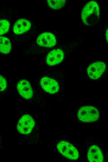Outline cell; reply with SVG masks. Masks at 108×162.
I'll use <instances>...</instances> for the list:
<instances>
[{
	"instance_id": "cell-1",
	"label": "cell",
	"mask_w": 108,
	"mask_h": 162,
	"mask_svg": "<svg viewBox=\"0 0 108 162\" xmlns=\"http://www.w3.org/2000/svg\"><path fill=\"white\" fill-rule=\"evenodd\" d=\"M16 129L17 133L27 143L43 145L36 119L30 111L19 109L16 115Z\"/></svg>"
},
{
	"instance_id": "cell-2",
	"label": "cell",
	"mask_w": 108,
	"mask_h": 162,
	"mask_svg": "<svg viewBox=\"0 0 108 162\" xmlns=\"http://www.w3.org/2000/svg\"><path fill=\"white\" fill-rule=\"evenodd\" d=\"M66 79L65 75L61 70L48 71L38 77L35 86L40 92L48 95H58L62 92Z\"/></svg>"
},
{
	"instance_id": "cell-3",
	"label": "cell",
	"mask_w": 108,
	"mask_h": 162,
	"mask_svg": "<svg viewBox=\"0 0 108 162\" xmlns=\"http://www.w3.org/2000/svg\"><path fill=\"white\" fill-rule=\"evenodd\" d=\"M18 97L30 103L50 111L52 108L31 80L26 77H21L16 83Z\"/></svg>"
},
{
	"instance_id": "cell-4",
	"label": "cell",
	"mask_w": 108,
	"mask_h": 162,
	"mask_svg": "<svg viewBox=\"0 0 108 162\" xmlns=\"http://www.w3.org/2000/svg\"><path fill=\"white\" fill-rule=\"evenodd\" d=\"M69 116L77 124L93 123L100 117V106L92 102L78 101L69 113Z\"/></svg>"
},
{
	"instance_id": "cell-5",
	"label": "cell",
	"mask_w": 108,
	"mask_h": 162,
	"mask_svg": "<svg viewBox=\"0 0 108 162\" xmlns=\"http://www.w3.org/2000/svg\"><path fill=\"white\" fill-rule=\"evenodd\" d=\"M83 146L88 160L89 162H104L106 158V150L102 141L90 135L86 136Z\"/></svg>"
},
{
	"instance_id": "cell-6",
	"label": "cell",
	"mask_w": 108,
	"mask_h": 162,
	"mask_svg": "<svg viewBox=\"0 0 108 162\" xmlns=\"http://www.w3.org/2000/svg\"><path fill=\"white\" fill-rule=\"evenodd\" d=\"M53 144L57 153L64 159L74 161L79 159L80 155L78 147L68 138L58 136Z\"/></svg>"
},
{
	"instance_id": "cell-7",
	"label": "cell",
	"mask_w": 108,
	"mask_h": 162,
	"mask_svg": "<svg viewBox=\"0 0 108 162\" xmlns=\"http://www.w3.org/2000/svg\"><path fill=\"white\" fill-rule=\"evenodd\" d=\"M108 77L106 64L103 61H94L86 66L84 75L82 79L85 82L103 81Z\"/></svg>"
},
{
	"instance_id": "cell-8",
	"label": "cell",
	"mask_w": 108,
	"mask_h": 162,
	"mask_svg": "<svg viewBox=\"0 0 108 162\" xmlns=\"http://www.w3.org/2000/svg\"><path fill=\"white\" fill-rule=\"evenodd\" d=\"M100 14V9L97 3L94 1H91L83 8L82 20L85 25L90 27L94 26L99 21Z\"/></svg>"
},
{
	"instance_id": "cell-9",
	"label": "cell",
	"mask_w": 108,
	"mask_h": 162,
	"mask_svg": "<svg viewBox=\"0 0 108 162\" xmlns=\"http://www.w3.org/2000/svg\"><path fill=\"white\" fill-rule=\"evenodd\" d=\"M73 48V47L68 46L64 48H57L52 50L46 55V64L49 66H54L61 64Z\"/></svg>"
},
{
	"instance_id": "cell-10",
	"label": "cell",
	"mask_w": 108,
	"mask_h": 162,
	"mask_svg": "<svg viewBox=\"0 0 108 162\" xmlns=\"http://www.w3.org/2000/svg\"><path fill=\"white\" fill-rule=\"evenodd\" d=\"M37 45L40 47L48 48L54 46L56 43L55 36L50 32H44L40 34L36 40Z\"/></svg>"
},
{
	"instance_id": "cell-11",
	"label": "cell",
	"mask_w": 108,
	"mask_h": 162,
	"mask_svg": "<svg viewBox=\"0 0 108 162\" xmlns=\"http://www.w3.org/2000/svg\"><path fill=\"white\" fill-rule=\"evenodd\" d=\"M10 11L3 6L0 7V36L7 33L10 27Z\"/></svg>"
},
{
	"instance_id": "cell-12",
	"label": "cell",
	"mask_w": 108,
	"mask_h": 162,
	"mask_svg": "<svg viewBox=\"0 0 108 162\" xmlns=\"http://www.w3.org/2000/svg\"><path fill=\"white\" fill-rule=\"evenodd\" d=\"M31 26V23L28 20L20 19L15 23L13 27V31L16 34H22L28 31Z\"/></svg>"
},
{
	"instance_id": "cell-13",
	"label": "cell",
	"mask_w": 108,
	"mask_h": 162,
	"mask_svg": "<svg viewBox=\"0 0 108 162\" xmlns=\"http://www.w3.org/2000/svg\"><path fill=\"white\" fill-rule=\"evenodd\" d=\"M11 50V45L10 40L7 37L0 36V56L8 55Z\"/></svg>"
},
{
	"instance_id": "cell-14",
	"label": "cell",
	"mask_w": 108,
	"mask_h": 162,
	"mask_svg": "<svg viewBox=\"0 0 108 162\" xmlns=\"http://www.w3.org/2000/svg\"><path fill=\"white\" fill-rule=\"evenodd\" d=\"M9 90V80L5 75L0 73V98L7 94Z\"/></svg>"
},
{
	"instance_id": "cell-15",
	"label": "cell",
	"mask_w": 108,
	"mask_h": 162,
	"mask_svg": "<svg viewBox=\"0 0 108 162\" xmlns=\"http://www.w3.org/2000/svg\"><path fill=\"white\" fill-rule=\"evenodd\" d=\"M49 6L54 9H61L65 5L66 0H47Z\"/></svg>"
},
{
	"instance_id": "cell-16",
	"label": "cell",
	"mask_w": 108,
	"mask_h": 162,
	"mask_svg": "<svg viewBox=\"0 0 108 162\" xmlns=\"http://www.w3.org/2000/svg\"><path fill=\"white\" fill-rule=\"evenodd\" d=\"M5 140L3 135L0 132V157L5 149Z\"/></svg>"
},
{
	"instance_id": "cell-17",
	"label": "cell",
	"mask_w": 108,
	"mask_h": 162,
	"mask_svg": "<svg viewBox=\"0 0 108 162\" xmlns=\"http://www.w3.org/2000/svg\"><path fill=\"white\" fill-rule=\"evenodd\" d=\"M105 37L106 41L108 42V29L106 30L105 33Z\"/></svg>"
}]
</instances>
